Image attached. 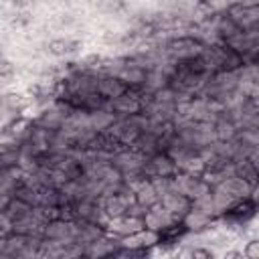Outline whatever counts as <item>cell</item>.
I'll use <instances>...</instances> for the list:
<instances>
[{
    "instance_id": "cell-6",
    "label": "cell",
    "mask_w": 259,
    "mask_h": 259,
    "mask_svg": "<svg viewBox=\"0 0 259 259\" xmlns=\"http://www.w3.org/2000/svg\"><path fill=\"white\" fill-rule=\"evenodd\" d=\"M241 30L243 28H255L259 26V6L257 4H245L241 0L229 4L225 10H223Z\"/></svg>"
},
{
    "instance_id": "cell-17",
    "label": "cell",
    "mask_w": 259,
    "mask_h": 259,
    "mask_svg": "<svg viewBox=\"0 0 259 259\" xmlns=\"http://www.w3.org/2000/svg\"><path fill=\"white\" fill-rule=\"evenodd\" d=\"M243 253H239V251H229V253H225V257H241Z\"/></svg>"
},
{
    "instance_id": "cell-11",
    "label": "cell",
    "mask_w": 259,
    "mask_h": 259,
    "mask_svg": "<svg viewBox=\"0 0 259 259\" xmlns=\"http://www.w3.org/2000/svg\"><path fill=\"white\" fill-rule=\"evenodd\" d=\"M32 210V206L28 204V202H24L22 198H18V196H12L10 198V202L6 204V208H4V212H6V217L14 223V221H18V219H22L24 214H28Z\"/></svg>"
},
{
    "instance_id": "cell-2",
    "label": "cell",
    "mask_w": 259,
    "mask_h": 259,
    "mask_svg": "<svg viewBox=\"0 0 259 259\" xmlns=\"http://www.w3.org/2000/svg\"><path fill=\"white\" fill-rule=\"evenodd\" d=\"M255 214H257V200H255V194L237 198V200H233L227 208H223V210L219 212V217H221L227 225H233V227H241V225L249 223Z\"/></svg>"
},
{
    "instance_id": "cell-5",
    "label": "cell",
    "mask_w": 259,
    "mask_h": 259,
    "mask_svg": "<svg viewBox=\"0 0 259 259\" xmlns=\"http://www.w3.org/2000/svg\"><path fill=\"white\" fill-rule=\"evenodd\" d=\"M109 162L117 168V172H119L123 178H127V176H132V174H140V172H144L146 156L140 154L136 148L130 146V148H123V150H119L117 154H113Z\"/></svg>"
},
{
    "instance_id": "cell-3",
    "label": "cell",
    "mask_w": 259,
    "mask_h": 259,
    "mask_svg": "<svg viewBox=\"0 0 259 259\" xmlns=\"http://www.w3.org/2000/svg\"><path fill=\"white\" fill-rule=\"evenodd\" d=\"M178 172V166L174 162V158L170 154H166L164 150L152 154L146 158L144 164V174L150 180H160V178H172Z\"/></svg>"
},
{
    "instance_id": "cell-10",
    "label": "cell",
    "mask_w": 259,
    "mask_h": 259,
    "mask_svg": "<svg viewBox=\"0 0 259 259\" xmlns=\"http://www.w3.org/2000/svg\"><path fill=\"white\" fill-rule=\"evenodd\" d=\"M47 49L53 57H69V55H75L81 49V40L71 38V36H59V38L49 40Z\"/></svg>"
},
{
    "instance_id": "cell-1",
    "label": "cell",
    "mask_w": 259,
    "mask_h": 259,
    "mask_svg": "<svg viewBox=\"0 0 259 259\" xmlns=\"http://www.w3.org/2000/svg\"><path fill=\"white\" fill-rule=\"evenodd\" d=\"M202 47H204V42L198 36L182 32V34H174V36L166 38L162 42V53L168 57V61H178V59L198 55L202 51Z\"/></svg>"
},
{
    "instance_id": "cell-13",
    "label": "cell",
    "mask_w": 259,
    "mask_h": 259,
    "mask_svg": "<svg viewBox=\"0 0 259 259\" xmlns=\"http://www.w3.org/2000/svg\"><path fill=\"white\" fill-rule=\"evenodd\" d=\"M14 77V65L8 59L0 61V81H10Z\"/></svg>"
},
{
    "instance_id": "cell-4",
    "label": "cell",
    "mask_w": 259,
    "mask_h": 259,
    "mask_svg": "<svg viewBox=\"0 0 259 259\" xmlns=\"http://www.w3.org/2000/svg\"><path fill=\"white\" fill-rule=\"evenodd\" d=\"M144 93H136V91H125L123 95L109 99L107 101V109L113 113V117H130V115H138L144 109Z\"/></svg>"
},
{
    "instance_id": "cell-7",
    "label": "cell",
    "mask_w": 259,
    "mask_h": 259,
    "mask_svg": "<svg viewBox=\"0 0 259 259\" xmlns=\"http://www.w3.org/2000/svg\"><path fill=\"white\" fill-rule=\"evenodd\" d=\"M160 202L166 206V210H168L176 221H182L184 214H186V212L190 210V206H192V200H190L186 194H182V192H178V190H172V188L160 196Z\"/></svg>"
},
{
    "instance_id": "cell-8",
    "label": "cell",
    "mask_w": 259,
    "mask_h": 259,
    "mask_svg": "<svg viewBox=\"0 0 259 259\" xmlns=\"http://www.w3.org/2000/svg\"><path fill=\"white\" fill-rule=\"evenodd\" d=\"M127 91V85L125 81L117 75V73H99V81H97V93H101L107 101L109 99H115L119 95H123Z\"/></svg>"
},
{
    "instance_id": "cell-9",
    "label": "cell",
    "mask_w": 259,
    "mask_h": 259,
    "mask_svg": "<svg viewBox=\"0 0 259 259\" xmlns=\"http://www.w3.org/2000/svg\"><path fill=\"white\" fill-rule=\"evenodd\" d=\"M32 123L38 125V127H45V130L59 132V130L63 127V123H65V115H63V111L53 103V107L42 109L40 115H38L36 119H32Z\"/></svg>"
},
{
    "instance_id": "cell-14",
    "label": "cell",
    "mask_w": 259,
    "mask_h": 259,
    "mask_svg": "<svg viewBox=\"0 0 259 259\" xmlns=\"http://www.w3.org/2000/svg\"><path fill=\"white\" fill-rule=\"evenodd\" d=\"M188 255L190 257H194V259H212V251L210 249H204V247H192L190 251H188Z\"/></svg>"
},
{
    "instance_id": "cell-15",
    "label": "cell",
    "mask_w": 259,
    "mask_h": 259,
    "mask_svg": "<svg viewBox=\"0 0 259 259\" xmlns=\"http://www.w3.org/2000/svg\"><path fill=\"white\" fill-rule=\"evenodd\" d=\"M243 255L249 257V259H257L259 257V241H249L245 251H243Z\"/></svg>"
},
{
    "instance_id": "cell-18",
    "label": "cell",
    "mask_w": 259,
    "mask_h": 259,
    "mask_svg": "<svg viewBox=\"0 0 259 259\" xmlns=\"http://www.w3.org/2000/svg\"><path fill=\"white\" fill-rule=\"evenodd\" d=\"M2 59H6V57H4V51L0 49V61H2Z\"/></svg>"
},
{
    "instance_id": "cell-12",
    "label": "cell",
    "mask_w": 259,
    "mask_h": 259,
    "mask_svg": "<svg viewBox=\"0 0 259 259\" xmlns=\"http://www.w3.org/2000/svg\"><path fill=\"white\" fill-rule=\"evenodd\" d=\"M10 22H12L14 26H28V24L32 22V14H30L28 10L20 8V10H16V12L10 16Z\"/></svg>"
},
{
    "instance_id": "cell-16",
    "label": "cell",
    "mask_w": 259,
    "mask_h": 259,
    "mask_svg": "<svg viewBox=\"0 0 259 259\" xmlns=\"http://www.w3.org/2000/svg\"><path fill=\"white\" fill-rule=\"evenodd\" d=\"M10 4H12L16 10H20V8H26V6L30 4V0H10Z\"/></svg>"
}]
</instances>
